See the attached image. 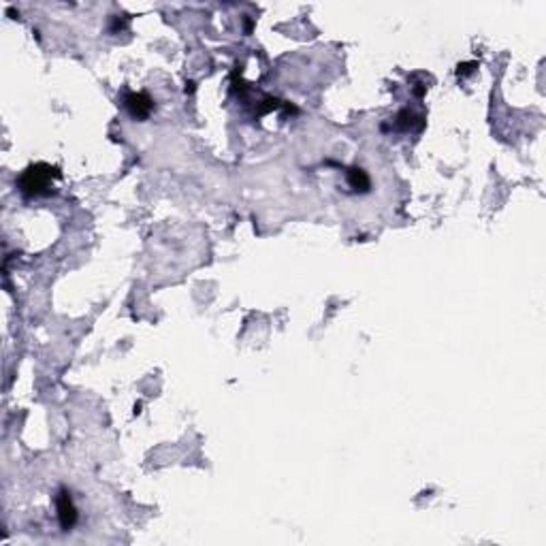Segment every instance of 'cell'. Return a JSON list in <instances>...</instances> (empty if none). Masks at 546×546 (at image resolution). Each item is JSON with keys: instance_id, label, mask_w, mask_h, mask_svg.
Segmentation results:
<instances>
[{"instance_id": "1", "label": "cell", "mask_w": 546, "mask_h": 546, "mask_svg": "<svg viewBox=\"0 0 546 546\" xmlns=\"http://www.w3.org/2000/svg\"><path fill=\"white\" fill-rule=\"evenodd\" d=\"M58 179V169L50 166V164H33L28 166L20 179H18V186L26 197H45L54 193V181Z\"/></svg>"}, {"instance_id": "4", "label": "cell", "mask_w": 546, "mask_h": 546, "mask_svg": "<svg viewBox=\"0 0 546 546\" xmlns=\"http://www.w3.org/2000/svg\"><path fill=\"white\" fill-rule=\"evenodd\" d=\"M348 184H350V188L352 190H360V193H365V190H370V177H368V173L363 171V169H348Z\"/></svg>"}, {"instance_id": "2", "label": "cell", "mask_w": 546, "mask_h": 546, "mask_svg": "<svg viewBox=\"0 0 546 546\" xmlns=\"http://www.w3.org/2000/svg\"><path fill=\"white\" fill-rule=\"evenodd\" d=\"M56 508H58V518H60V527L64 531L73 529V525L77 523V508L71 499V493L69 491H60L56 495Z\"/></svg>"}, {"instance_id": "3", "label": "cell", "mask_w": 546, "mask_h": 546, "mask_svg": "<svg viewBox=\"0 0 546 546\" xmlns=\"http://www.w3.org/2000/svg\"><path fill=\"white\" fill-rule=\"evenodd\" d=\"M124 105H126V111H128L135 120H145V118L152 113V109H154L152 98H149L147 94H143V92H130V94H126Z\"/></svg>"}]
</instances>
